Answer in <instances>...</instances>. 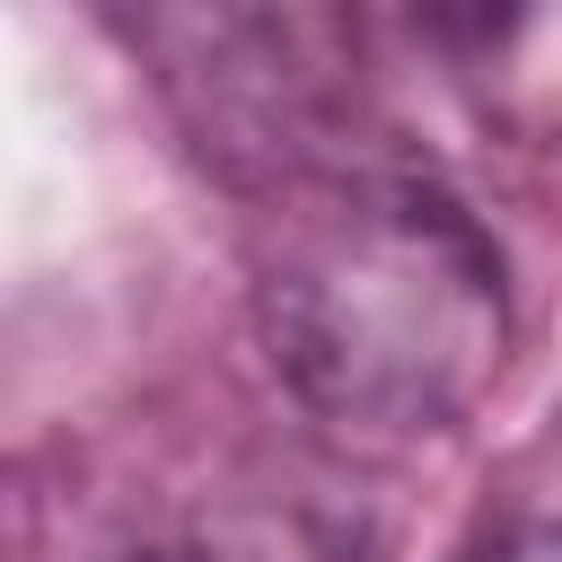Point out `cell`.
Wrapping results in <instances>:
<instances>
[{"mask_svg":"<svg viewBox=\"0 0 562 562\" xmlns=\"http://www.w3.org/2000/svg\"><path fill=\"white\" fill-rule=\"evenodd\" d=\"M255 202V307L290 395L360 439H430L509 351L501 255L457 193L369 149Z\"/></svg>","mask_w":562,"mask_h":562,"instance_id":"6da1fadb","label":"cell"},{"mask_svg":"<svg viewBox=\"0 0 562 562\" xmlns=\"http://www.w3.org/2000/svg\"><path fill=\"white\" fill-rule=\"evenodd\" d=\"M483 562H562V518H553V527H518V536H501Z\"/></svg>","mask_w":562,"mask_h":562,"instance_id":"7a4b0ae2","label":"cell"}]
</instances>
